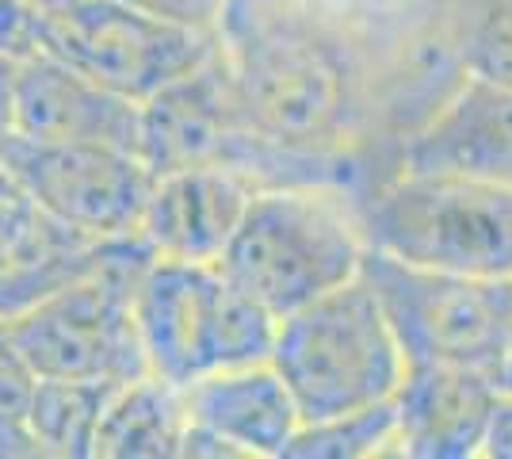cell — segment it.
Listing matches in <instances>:
<instances>
[{"label": "cell", "mask_w": 512, "mask_h": 459, "mask_svg": "<svg viewBox=\"0 0 512 459\" xmlns=\"http://www.w3.org/2000/svg\"><path fill=\"white\" fill-rule=\"evenodd\" d=\"M218 54L245 123L283 150L363 173L360 73L337 0H226Z\"/></svg>", "instance_id": "cell-1"}, {"label": "cell", "mask_w": 512, "mask_h": 459, "mask_svg": "<svg viewBox=\"0 0 512 459\" xmlns=\"http://www.w3.org/2000/svg\"><path fill=\"white\" fill-rule=\"evenodd\" d=\"M360 73L367 188L398 169V153L463 85L448 0H337Z\"/></svg>", "instance_id": "cell-2"}, {"label": "cell", "mask_w": 512, "mask_h": 459, "mask_svg": "<svg viewBox=\"0 0 512 459\" xmlns=\"http://www.w3.org/2000/svg\"><path fill=\"white\" fill-rule=\"evenodd\" d=\"M367 257L360 192L344 184L256 188L218 268L276 318L360 276Z\"/></svg>", "instance_id": "cell-3"}, {"label": "cell", "mask_w": 512, "mask_h": 459, "mask_svg": "<svg viewBox=\"0 0 512 459\" xmlns=\"http://www.w3.org/2000/svg\"><path fill=\"white\" fill-rule=\"evenodd\" d=\"M268 360L302 421L386 402L406 375V356L363 276L287 310Z\"/></svg>", "instance_id": "cell-4"}, {"label": "cell", "mask_w": 512, "mask_h": 459, "mask_svg": "<svg viewBox=\"0 0 512 459\" xmlns=\"http://www.w3.org/2000/svg\"><path fill=\"white\" fill-rule=\"evenodd\" d=\"M367 249L467 276H512V188L444 173H390L360 196Z\"/></svg>", "instance_id": "cell-5"}, {"label": "cell", "mask_w": 512, "mask_h": 459, "mask_svg": "<svg viewBox=\"0 0 512 459\" xmlns=\"http://www.w3.org/2000/svg\"><path fill=\"white\" fill-rule=\"evenodd\" d=\"M150 257L138 238L115 241L85 272L4 318L27 368L100 383H127L150 372L134 326V284Z\"/></svg>", "instance_id": "cell-6"}, {"label": "cell", "mask_w": 512, "mask_h": 459, "mask_svg": "<svg viewBox=\"0 0 512 459\" xmlns=\"http://www.w3.org/2000/svg\"><path fill=\"white\" fill-rule=\"evenodd\" d=\"M276 314L211 261L150 257L134 284V326L146 368L169 383L268 360Z\"/></svg>", "instance_id": "cell-7"}, {"label": "cell", "mask_w": 512, "mask_h": 459, "mask_svg": "<svg viewBox=\"0 0 512 459\" xmlns=\"http://www.w3.org/2000/svg\"><path fill=\"white\" fill-rule=\"evenodd\" d=\"M360 276L413 364H448L505 379L512 352V276H467L367 249Z\"/></svg>", "instance_id": "cell-8"}, {"label": "cell", "mask_w": 512, "mask_h": 459, "mask_svg": "<svg viewBox=\"0 0 512 459\" xmlns=\"http://www.w3.org/2000/svg\"><path fill=\"white\" fill-rule=\"evenodd\" d=\"M0 169L46 219L85 241L134 238L153 173L134 150L107 142H39L0 131Z\"/></svg>", "instance_id": "cell-9"}, {"label": "cell", "mask_w": 512, "mask_h": 459, "mask_svg": "<svg viewBox=\"0 0 512 459\" xmlns=\"http://www.w3.org/2000/svg\"><path fill=\"white\" fill-rule=\"evenodd\" d=\"M218 50V31L157 20L123 0H81L46 16L43 54L142 104Z\"/></svg>", "instance_id": "cell-10"}, {"label": "cell", "mask_w": 512, "mask_h": 459, "mask_svg": "<svg viewBox=\"0 0 512 459\" xmlns=\"http://www.w3.org/2000/svg\"><path fill=\"white\" fill-rule=\"evenodd\" d=\"M253 196L256 184L230 165H188L157 173L134 238L153 257L214 264Z\"/></svg>", "instance_id": "cell-11"}, {"label": "cell", "mask_w": 512, "mask_h": 459, "mask_svg": "<svg viewBox=\"0 0 512 459\" xmlns=\"http://www.w3.org/2000/svg\"><path fill=\"white\" fill-rule=\"evenodd\" d=\"M398 169L512 188V88L467 73L463 85L428 115L425 127L406 138Z\"/></svg>", "instance_id": "cell-12"}, {"label": "cell", "mask_w": 512, "mask_h": 459, "mask_svg": "<svg viewBox=\"0 0 512 459\" xmlns=\"http://www.w3.org/2000/svg\"><path fill=\"white\" fill-rule=\"evenodd\" d=\"M8 131L39 142H107L138 153V104L50 54L16 66Z\"/></svg>", "instance_id": "cell-13"}, {"label": "cell", "mask_w": 512, "mask_h": 459, "mask_svg": "<svg viewBox=\"0 0 512 459\" xmlns=\"http://www.w3.org/2000/svg\"><path fill=\"white\" fill-rule=\"evenodd\" d=\"M501 383L493 375L413 364L394 391L398 456L402 459H474L490 429Z\"/></svg>", "instance_id": "cell-14"}, {"label": "cell", "mask_w": 512, "mask_h": 459, "mask_svg": "<svg viewBox=\"0 0 512 459\" xmlns=\"http://www.w3.org/2000/svg\"><path fill=\"white\" fill-rule=\"evenodd\" d=\"M188 425L230 444L241 459H279L299 429V406L272 360L214 368L180 383Z\"/></svg>", "instance_id": "cell-15"}, {"label": "cell", "mask_w": 512, "mask_h": 459, "mask_svg": "<svg viewBox=\"0 0 512 459\" xmlns=\"http://www.w3.org/2000/svg\"><path fill=\"white\" fill-rule=\"evenodd\" d=\"M111 245L115 241H85L62 230L0 169V318H12L50 287L85 272Z\"/></svg>", "instance_id": "cell-16"}, {"label": "cell", "mask_w": 512, "mask_h": 459, "mask_svg": "<svg viewBox=\"0 0 512 459\" xmlns=\"http://www.w3.org/2000/svg\"><path fill=\"white\" fill-rule=\"evenodd\" d=\"M188 414L180 387L153 372L119 383L104 406L92 459H180Z\"/></svg>", "instance_id": "cell-17"}, {"label": "cell", "mask_w": 512, "mask_h": 459, "mask_svg": "<svg viewBox=\"0 0 512 459\" xmlns=\"http://www.w3.org/2000/svg\"><path fill=\"white\" fill-rule=\"evenodd\" d=\"M115 387L119 383L39 375L31 391V406H27V433L35 444V456L92 459L96 429H100V417Z\"/></svg>", "instance_id": "cell-18"}, {"label": "cell", "mask_w": 512, "mask_h": 459, "mask_svg": "<svg viewBox=\"0 0 512 459\" xmlns=\"http://www.w3.org/2000/svg\"><path fill=\"white\" fill-rule=\"evenodd\" d=\"M398 456V417L394 398L344 410L329 417L299 421L295 437L287 440L279 459H375Z\"/></svg>", "instance_id": "cell-19"}, {"label": "cell", "mask_w": 512, "mask_h": 459, "mask_svg": "<svg viewBox=\"0 0 512 459\" xmlns=\"http://www.w3.org/2000/svg\"><path fill=\"white\" fill-rule=\"evenodd\" d=\"M448 16L470 77L512 88V0H448Z\"/></svg>", "instance_id": "cell-20"}, {"label": "cell", "mask_w": 512, "mask_h": 459, "mask_svg": "<svg viewBox=\"0 0 512 459\" xmlns=\"http://www.w3.org/2000/svg\"><path fill=\"white\" fill-rule=\"evenodd\" d=\"M39 375L27 368L8 322L0 318V459H39L27 433V406Z\"/></svg>", "instance_id": "cell-21"}, {"label": "cell", "mask_w": 512, "mask_h": 459, "mask_svg": "<svg viewBox=\"0 0 512 459\" xmlns=\"http://www.w3.org/2000/svg\"><path fill=\"white\" fill-rule=\"evenodd\" d=\"M130 8L157 16V20L180 23V27H195V31H214L222 20L226 0H123Z\"/></svg>", "instance_id": "cell-22"}, {"label": "cell", "mask_w": 512, "mask_h": 459, "mask_svg": "<svg viewBox=\"0 0 512 459\" xmlns=\"http://www.w3.org/2000/svg\"><path fill=\"white\" fill-rule=\"evenodd\" d=\"M482 456L486 459H512V391L501 387L497 406L490 414V429L482 440Z\"/></svg>", "instance_id": "cell-23"}, {"label": "cell", "mask_w": 512, "mask_h": 459, "mask_svg": "<svg viewBox=\"0 0 512 459\" xmlns=\"http://www.w3.org/2000/svg\"><path fill=\"white\" fill-rule=\"evenodd\" d=\"M16 58H8L0 50V131H8V115H12V85H16Z\"/></svg>", "instance_id": "cell-24"}, {"label": "cell", "mask_w": 512, "mask_h": 459, "mask_svg": "<svg viewBox=\"0 0 512 459\" xmlns=\"http://www.w3.org/2000/svg\"><path fill=\"white\" fill-rule=\"evenodd\" d=\"M23 4H31V8L43 12V16H58V12L73 8V4H81V0H23Z\"/></svg>", "instance_id": "cell-25"}, {"label": "cell", "mask_w": 512, "mask_h": 459, "mask_svg": "<svg viewBox=\"0 0 512 459\" xmlns=\"http://www.w3.org/2000/svg\"><path fill=\"white\" fill-rule=\"evenodd\" d=\"M501 387L512 391V352H509V364H505V379H501Z\"/></svg>", "instance_id": "cell-26"}]
</instances>
